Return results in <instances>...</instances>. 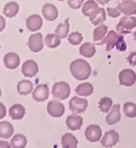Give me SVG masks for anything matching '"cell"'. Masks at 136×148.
<instances>
[{
    "mask_svg": "<svg viewBox=\"0 0 136 148\" xmlns=\"http://www.w3.org/2000/svg\"><path fill=\"white\" fill-rule=\"evenodd\" d=\"M70 71L75 79L78 81H83L88 79L91 75V67L84 59H78L71 63Z\"/></svg>",
    "mask_w": 136,
    "mask_h": 148,
    "instance_id": "cell-1",
    "label": "cell"
},
{
    "mask_svg": "<svg viewBox=\"0 0 136 148\" xmlns=\"http://www.w3.org/2000/svg\"><path fill=\"white\" fill-rule=\"evenodd\" d=\"M52 95L55 99L59 100H64L67 99L71 94V88L69 84L65 82L55 83L51 90Z\"/></svg>",
    "mask_w": 136,
    "mask_h": 148,
    "instance_id": "cell-2",
    "label": "cell"
},
{
    "mask_svg": "<svg viewBox=\"0 0 136 148\" xmlns=\"http://www.w3.org/2000/svg\"><path fill=\"white\" fill-rule=\"evenodd\" d=\"M135 27H136V18L125 16L120 19L116 27V30L120 34L125 35L131 33V31Z\"/></svg>",
    "mask_w": 136,
    "mask_h": 148,
    "instance_id": "cell-3",
    "label": "cell"
},
{
    "mask_svg": "<svg viewBox=\"0 0 136 148\" xmlns=\"http://www.w3.org/2000/svg\"><path fill=\"white\" fill-rule=\"evenodd\" d=\"M88 107V102L85 99L75 96L69 102L70 110L74 114L83 113Z\"/></svg>",
    "mask_w": 136,
    "mask_h": 148,
    "instance_id": "cell-4",
    "label": "cell"
},
{
    "mask_svg": "<svg viewBox=\"0 0 136 148\" xmlns=\"http://www.w3.org/2000/svg\"><path fill=\"white\" fill-rule=\"evenodd\" d=\"M120 85L126 86H131L136 83L135 72L130 69L122 70L119 75Z\"/></svg>",
    "mask_w": 136,
    "mask_h": 148,
    "instance_id": "cell-5",
    "label": "cell"
},
{
    "mask_svg": "<svg viewBox=\"0 0 136 148\" xmlns=\"http://www.w3.org/2000/svg\"><path fill=\"white\" fill-rule=\"evenodd\" d=\"M100 10L101 7L98 6L96 2H95L94 0H88L83 5L82 12L85 16L90 18V21H91L99 14Z\"/></svg>",
    "mask_w": 136,
    "mask_h": 148,
    "instance_id": "cell-6",
    "label": "cell"
},
{
    "mask_svg": "<svg viewBox=\"0 0 136 148\" xmlns=\"http://www.w3.org/2000/svg\"><path fill=\"white\" fill-rule=\"evenodd\" d=\"M102 136V130L98 125H90L85 131L86 138L91 143H95L100 140Z\"/></svg>",
    "mask_w": 136,
    "mask_h": 148,
    "instance_id": "cell-7",
    "label": "cell"
},
{
    "mask_svg": "<svg viewBox=\"0 0 136 148\" xmlns=\"http://www.w3.org/2000/svg\"><path fill=\"white\" fill-rule=\"evenodd\" d=\"M47 112L52 117H62L65 112L64 105L57 101H51L47 104Z\"/></svg>",
    "mask_w": 136,
    "mask_h": 148,
    "instance_id": "cell-8",
    "label": "cell"
},
{
    "mask_svg": "<svg viewBox=\"0 0 136 148\" xmlns=\"http://www.w3.org/2000/svg\"><path fill=\"white\" fill-rule=\"evenodd\" d=\"M29 48L32 52H39L43 48V35L41 33L33 34L29 38Z\"/></svg>",
    "mask_w": 136,
    "mask_h": 148,
    "instance_id": "cell-9",
    "label": "cell"
},
{
    "mask_svg": "<svg viewBox=\"0 0 136 148\" xmlns=\"http://www.w3.org/2000/svg\"><path fill=\"white\" fill-rule=\"evenodd\" d=\"M119 140V135L115 131H110L106 132L101 140V144L104 147H112L115 146Z\"/></svg>",
    "mask_w": 136,
    "mask_h": 148,
    "instance_id": "cell-10",
    "label": "cell"
},
{
    "mask_svg": "<svg viewBox=\"0 0 136 148\" xmlns=\"http://www.w3.org/2000/svg\"><path fill=\"white\" fill-rule=\"evenodd\" d=\"M32 97L36 102H44L49 97V88L47 85L39 84L36 86L32 94Z\"/></svg>",
    "mask_w": 136,
    "mask_h": 148,
    "instance_id": "cell-11",
    "label": "cell"
},
{
    "mask_svg": "<svg viewBox=\"0 0 136 148\" xmlns=\"http://www.w3.org/2000/svg\"><path fill=\"white\" fill-rule=\"evenodd\" d=\"M22 72L26 77H34L38 72V66L33 60H27L22 66Z\"/></svg>",
    "mask_w": 136,
    "mask_h": 148,
    "instance_id": "cell-12",
    "label": "cell"
},
{
    "mask_svg": "<svg viewBox=\"0 0 136 148\" xmlns=\"http://www.w3.org/2000/svg\"><path fill=\"white\" fill-rule=\"evenodd\" d=\"M117 9L125 15H133L136 14V3L131 0H124L122 3L119 4Z\"/></svg>",
    "mask_w": 136,
    "mask_h": 148,
    "instance_id": "cell-13",
    "label": "cell"
},
{
    "mask_svg": "<svg viewBox=\"0 0 136 148\" xmlns=\"http://www.w3.org/2000/svg\"><path fill=\"white\" fill-rule=\"evenodd\" d=\"M42 13L43 17L48 21L55 20L58 16V11L55 6L51 3H46L43 7Z\"/></svg>",
    "mask_w": 136,
    "mask_h": 148,
    "instance_id": "cell-14",
    "label": "cell"
},
{
    "mask_svg": "<svg viewBox=\"0 0 136 148\" xmlns=\"http://www.w3.org/2000/svg\"><path fill=\"white\" fill-rule=\"evenodd\" d=\"M119 35H117L115 31H109L106 37H104V38L102 39V41L98 42L97 45L106 44V51H110L115 47L116 41L119 38Z\"/></svg>",
    "mask_w": 136,
    "mask_h": 148,
    "instance_id": "cell-15",
    "label": "cell"
},
{
    "mask_svg": "<svg viewBox=\"0 0 136 148\" xmlns=\"http://www.w3.org/2000/svg\"><path fill=\"white\" fill-rule=\"evenodd\" d=\"M3 62L7 68L13 70L19 66L20 63V59L16 53L11 52V53H7V55L4 56Z\"/></svg>",
    "mask_w": 136,
    "mask_h": 148,
    "instance_id": "cell-16",
    "label": "cell"
},
{
    "mask_svg": "<svg viewBox=\"0 0 136 148\" xmlns=\"http://www.w3.org/2000/svg\"><path fill=\"white\" fill-rule=\"evenodd\" d=\"M120 119H121L120 105L119 104H115L112 107L110 113L106 115V121L108 125L112 126V125H115V124L117 123L119 121H120Z\"/></svg>",
    "mask_w": 136,
    "mask_h": 148,
    "instance_id": "cell-17",
    "label": "cell"
},
{
    "mask_svg": "<svg viewBox=\"0 0 136 148\" xmlns=\"http://www.w3.org/2000/svg\"><path fill=\"white\" fill-rule=\"evenodd\" d=\"M43 26V19L38 14H32L27 19V29L30 31H38Z\"/></svg>",
    "mask_w": 136,
    "mask_h": 148,
    "instance_id": "cell-18",
    "label": "cell"
},
{
    "mask_svg": "<svg viewBox=\"0 0 136 148\" xmlns=\"http://www.w3.org/2000/svg\"><path fill=\"white\" fill-rule=\"evenodd\" d=\"M66 123H67V127L71 131L80 130L82 125V118L79 115L72 114V115L68 116Z\"/></svg>",
    "mask_w": 136,
    "mask_h": 148,
    "instance_id": "cell-19",
    "label": "cell"
},
{
    "mask_svg": "<svg viewBox=\"0 0 136 148\" xmlns=\"http://www.w3.org/2000/svg\"><path fill=\"white\" fill-rule=\"evenodd\" d=\"M26 113V110L23 106L21 104H14L10 107L9 110L10 117L13 120H20L24 117Z\"/></svg>",
    "mask_w": 136,
    "mask_h": 148,
    "instance_id": "cell-20",
    "label": "cell"
},
{
    "mask_svg": "<svg viewBox=\"0 0 136 148\" xmlns=\"http://www.w3.org/2000/svg\"><path fill=\"white\" fill-rule=\"evenodd\" d=\"M14 133V127L9 122H0V138L8 139Z\"/></svg>",
    "mask_w": 136,
    "mask_h": 148,
    "instance_id": "cell-21",
    "label": "cell"
},
{
    "mask_svg": "<svg viewBox=\"0 0 136 148\" xmlns=\"http://www.w3.org/2000/svg\"><path fill=\"white\" fill-rule=\"evenodd\" d=\"M18 93L21 95H27L33 90V83L29 80H22L18 83Z\"/></svg>",
    "mask_w": 136,
    "mask_h": 148,
    "instance_id": "cell-22",
    "label": "cell"
},
{
    "mask_svg": "<svg viewBox=\"0 0 136 148\" xmlns=\"http://www.w3.org/2000/svg\"><path fill=\"white\" fill-rule=\"evenodd\" d=\"M77 145L78 140L73 134L67 133L62 137V146L63 148H75Z\"/></svg>",
    "mask_w": 136,
    "mask_h": 148,
    "instance_id": "cell-23",
    "label": "cell"
},
{
    "mask_svg": "<svg viewBox=\"0 0 136 148\" xmlns=\"http://www.w3.org/2000/svg\"><path fill=\"white\" fill-rule=\"evenodd\" d=\"M94 91V88L91 83H84L79 84L76 89H75V92L77 93L78 95L80 96L87 97L91 95Z\"/></svg>",
    "mask_w": 136,
    "mask_h": 148,
    "instance_id": "cell-24",
    "label": "cell"
},
{
    "mask_svg": "<svg viewBox=\"0 0 136 148\" xmlns=\"http://www.w3.org/2000/svg\"><path fill=\"white\" fill-rule=\"evenodd\" d=\"M19 6L15 2H10L5 5L3 8V14L8 18H13L18 14Z\"/></svg>",
    "mask_w": 136,
    "mask_h": 148,
    "instance_id": "cell-25",
    "label": "cell"
},
{
    "mask_svg": "<svg viewBox=\"0 0 136 148\" xmlns=\"http://www.w3.org/2000/svg\"><path fill=\"white\" fill-rule=\"evenodd\" d=\"M96 50L95 46L90 42H85L82 44L79 48V53L80 55L84 56L86 58H91L95 55Z\"/></svg>",
    "mask_w": 136,
    "mask_h": 148,
    "instance_id": "cell-26",
    "label": "cell"
},
{
    "mask_svg": "<svg viewBox=\"0 0 136 148\" xmlns=\"http://www.w3.org/2000/svg\"><path fill=\"white\" fill-rule=\"evenodd\" d=\"M27 138L23 134H17L14 136L10 140V147L13 148H24L27 146Z\"/></svg>",
    "mask_w": 136,
    "mask_h": 148,
    "instance_id": "cell-27",
    "label": "cell"
},
{
    "mask_svg": "<svg viewBox=\"0 0 136 148\" xmlns=\"http://www.w3.org/2000/svg\"><path fill=\"white\" fill-rule=\"evenodd\" d=\"M107 30H108V28L104 24L99 25V27L95 28L94 31V35H93L94 42L102 41L105 37L106 34L107 33Z\"/></svg>",
    "mask_w": 136,
    "mask_h": 148,
    "instance_id": "cell-28",
    "label": "cell"
},
{
    "mask_svg": "<svg viewBox=\"0 0 136 148\" xmlns=\"http://www.w3.org/2000/svg\"><path fill=\"white\" fill-rule=\"evenodd\" d=\"M44 42L46 46L48 47L49 48H55L61 43L60 38L54 34H49L47 35L44 39Z\"/></svg>",
    "mask_w": 136,
    "mask_h": 148,
    "instance_id": "cell-29",
    "label": "cell"
},
{
    "mask_svg": "<svg viewBox=\"0 0 136 148\" xmlns=\"http://www.w3.org/2000/svg\"><path fill=\"white\" fill-rule=\"evenodd\" d=\"M69 19H67L64 23H61L59 24L55 30V35L58 36L60 38H67L69 32V29H70V25L68 23Z\"/></svg>",
    "mask_w": 136,
    "mask_h": 148,
    "instance_id": "cell-30",
    "label": "cell"
},
{
    "mask_svg": "<svg viewBox=\"0 0 136 148\" xmlns=\"http://www.w3.org/2000/svg\"><path fill=\"white\" fill-rule=\"evenodd\" d=\"M112 99L108 97H104L99 102V108L102 113H107L112 106Z\"/></svg>",
    "mask_w": 136,
    "mask_h": 148,
    "instance_id": "cell-31",
    "label": "cell"
},
{
    "mask_svg": "<svg viewBox=\"0 0 136 148\" xmlns=\"http://www.w3.org/2000/svg\"><path fill=\"white\" fill-rule=\"evenodd\" d=\"M123 112H124L126 117H136V105L133 103H131V102L126 103L123 106Z\"/></svg>",
    "mask_w": 136,
    "mask_h": 148,
    "instance_id": "cell-32",
    "label": "cell"
},
{
    "mask_svg": "<svg viewBox=\"0 0 136 148\" xmlns=\"http://www.w3.org/2000/svg\"><path fill=\"white\" fill-rule=\"evenodd\" d=\"M68 41L72 45L80 44L82 41V35L78 32H73L68 36Z\"/></svg>",
    "mask_w": 136,
    "mask_h": 148,
    "instance_id": "cell-33",
    "label": "cell"
},
{
    "mask_svg": "<svg viewBox=\"0 0 136 148\" xmlns=\"http://www.w3.org/2000/svg\"><path fill=\"white\" fill-rule=\"evenodd\" d=\"M106 20V12L105 10L103 9V8H101V10L99 12V14H97L96 16H95L93 19L91 20L92 23L95 26H97V25H99L102 23L104 21Z\"/></svg>",
    "mask_w": 136,
    "mask_h": 148,
    "instance_id": "cell-34",
    "label": "cell"
},
{
    "mask_svg": "<svg viewBox=\"0 0 136 148\" xmlns=\"http://www.w3.org/2000/svg\"><path fill=\"white\" fill-rule=\"evenodd\" d=\"M115 47L116 49L119 51L123 52L125 51L126 50V44L125 41H124V39H123V36L122 35H119V38L117 39V41H116L115 43Z\"/></svg>",
    "mask_w": 136,
    "mask_h": 148,
    "instance_id": "cell-35",
    "label": "cell"
},
{
    "mask_svg": "<svg viewBox=\"0 0 136 148\" xmlns=\"http://www.w3.org/2000/svg\"><path fill=\"white\" fill-rule=\"evenodd\" d=\"M84 0H68V5L71 9L77 10L82 7Z\"/></svg>",
    "mask_w": 136,
    "mask_h": 148,
    "instance_id": "cell-36",
    "label": "cell"
},
{
    "mask_svg": "<svg viewBox=\"0 0 136 148\" xmlns=\"http://www.w3.org/2000/svg\"><path fill=\"white\" fill-rule=\"evenodd\" d=\"M107 12H108L109 16H111V17L112 18L119 17V15H120V14H121V11L118 10L117 8L113 9V8H110V7H108V8H107Z\"/></svg>",
    "mask_w": 136,
    "mask_h": 148,
    "instance_id": "cell-37",
    "label": "cell"
},
{
    "mask_svg": "<svg viewBox=\"0 0 136 148\" xmlns=\"http://www.w3.org/2000/svg\"><path fill=\"white\" fill-rule=\"evenodd\" d=\"M127 61L129 62L130 65L132 66H136V52H131L127 57Z\"/></svg>",
    "mask_w": 136,
    "mask_h": 148,
    "instance_id": "cell-38",
    "label": "cell"
},
{
    "mask_svg": "<svg viewBox=\"0 0 136 148\" xmlns=\"http://www.w3.org/2000/svg\"><path fill=\"white\" fill-rule=\"evenodd\" d=\"M7 114V109L2 103H0V119H3Z\"/></svg>",
    "mask_w": 136,
    "mask_h": 148,
    "instance_id": "cell-39",
    "label": "cell"
},
{
    "mask_svg": "<svg viewBox=\"0 0 136 148\" xmlns=\"http://www.w3.org/2000/svg\"><path fill=\"white\" fill-rule=\"evenodd\" d=\"M6 27V21L3 16L0 15V32L2 31H3L4 28Z\"/></svg>",
    "mask_w": 136,
    "mask_h": 148,
    "instance_id": "cell-40",
    "label": "cell"
},
{
    "mask_svg": "<svg viewBox=\"0 0 136 148\" xmlns=\"http://www.w3.org/2000/svg\"><path fill=\"white\" fill-rule=\"evenodd\" d=\"M0 147L9 148V147H10V144L8 143V142H7V141H0Z\"/></svg>",
    "mask_w": 136,
    "mask_h": 148,
    "instance_id": "cell-41",
    "label": "cell"
},
{
    "mask_svg": "<svg viewBox=\"0 0 136 148\" xmlns=\"http://www.w3.org/2000/svg\"><path fill=\"white\" fill-rule=\"evenodd\" d=\"M99 3L102 4V5H105V4H107L110 2V0H96Z\"/></svg>",
    "mask_w": 136,
    "mask_h": 148,
    "instance_id": "cell-42",
    "label": "cell"
},
{
    "mask_svg": "<svg viewBox=\"0 0 136 148\" xmlns=\"http://www.w3.org/2000/svg\"><path fill=\"white\" fill-rule=\"evenodd\" d=\"M133 35H134V37H135L134 38H135V40L136 41V31H135V32H134V33H133Z\"/></svg>",
    "mask_w": 136,
    "mask_h": 148,
    "instance_id": "cell-43",
    "label": "cell"
},
{
    "mask_svg": "<svg viewBox=\"0 0 136 148\" xmlns=\"http://www.w3.org/2000/svg\"><path fill=\"white\" fill-rule=\"evenodd\" d=\"M0 97H1V90H0Z\"/></svg>",
    "mask_w": 136,
    "mask_h": 148,
    "instance_id": "cell-44",
    "label": "cell"
},
{
    "mask_svg": "<svg viewBox=\"0 0 136 148\" xmlns=\"http://www.w3.org/2000/svg\"><path fill=\"white\" fill-rule=\"evenodd\" d=\"M58 1H64V0H58Z\"/></svg>",
    "mask_w": 136,
    "mask_h": 148,
    "instance_id": "cell-45",
    "label": "cell"
},
{
    "mask_svg": "<svg viewBox=\"0 0 136 148\" xmlns=\"http://www.w3.org/2000/svg\"><path fill=\"white\" fill-rule=\"evenodd\" d=\"M135 1H136V0H135Z\"/></svg>",
    "mask_w": 136,
    "mask_h": 148,
    "instance_id": "cell-46",
    "label": "cell"
}]
</instances>
